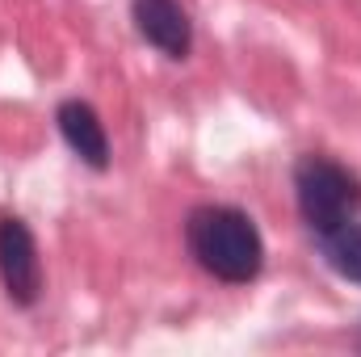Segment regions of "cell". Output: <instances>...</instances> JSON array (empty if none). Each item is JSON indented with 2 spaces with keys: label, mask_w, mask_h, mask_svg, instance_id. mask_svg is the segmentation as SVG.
I'll use <instances>...</instances> for the list:
<instances>
[{
  "label": "cell",
  "mask_w": 361,
  "mask_h": 357,
  "mask_svg": "<svg viewBox=\"0 0 361 357\" xmlns=\"http://www.w3.org/2000/svg\"><path fill=\"white\" fill-rule=\"evenodd\" d=\"M185 244L210 277L231 282V286L252 282L265 265L261 231L235 206H197L185 223Z\"/></svg>",
  "instance_id": "obj_1"
},
{
  "label": "cell",
  "mask_w": 361,
  "mask_h": 357,
  "mask_svg": "<svg viewBox=\"0 0 361 357\" xmlns=\"http://www.w3.org/2000/svg\"><path fill=\"white\" fill-rule=\"evenodd\" d=\"M294 193H298V210H302L307 227L319 236L336 231L341 223H349L361 210V181L328 156H302L298 160Z\"/></svg>",
  "instance_id": "obj_2"
},
{
  "label": "cell",
  "mask_w": 361,
  "mask_h": 357,
  "mask_svg": "<svg viewBox=\"0 0 361 357\" xmlns=\"http://www.w3.org/2000/svg\"><path fill=\"white\" fill-rule=\"evenodd\" d=\"M0 282H4V294H8L17 307H34V303H38V290H42V261H38L34 231H30L17 214H4V219H0Z\"/></svg>",
  "instance_id": "obj_3"
},
{
  "label": "cell",
  "mask_w": 361,
  "mask_h": 357,
  "mask_svg": "<svg viewBox=\"0 0 361 357\" xmlns=\"http://www.w3.org/2000/svg\"><path fill=\"white\" fill-rule=\"evenodd\" d=\"M135 25L169 59H185L189 47H193L189 17H185V8H180L177 0H135Z\"/></svg>",
  "instance_id": "obj_4"
},
{
  "label": "cell",
  "mask_w": 361,
  "mask_h": 357,
  "mask_svg": "<svg viewBox=\"0 0 361 357\" xmlns=\"http://www.w3.org/2000/svg\"><path fill=\"white\" fill-rule=\"evenodd\" d=\"M59 131L68 139V147L89 164V169H109V139H105V126L97 118V109L85 101H63L59 105Z\"/></svg>",
  "instance_id": "obj_5"
},
{
  "label": "cell",
  "mask_w": 361,
  "mask_h": 357,
  "mask_svg": "<svg viewBox=\"0 0 361 357\" xmlns=\"http://www.w3.org/2000/svg\"><path fill=\"white\" fill-rule=\"evenodd\" d=\"M324 257L341 277L361 282V223H341L336 231L324 236Z\"/></svg>",
  "instance_id": "obj_6"
}]
</instances>
